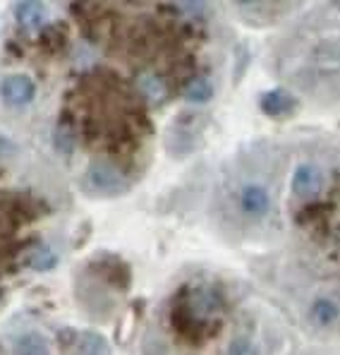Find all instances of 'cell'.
Listing matches in <instances>:
<instances>
[{
  "label": "cell",
  "instance_id": "6da1fadb",
  "mask_svg": "<svg viewBox=\"0 0 340 355\" xmlns=\"http://www.w3.org/2000/svg\"><path fill=\"white\" fill-rule=\"evenodd\" d=\"M84 185L89 192L103 195V197H118L129 190V182L125 180L123 173H118L106 161H93V164L89 166L87 175H84Z\"/></svg>",
  "mask_w": 340,
  "mask_h": 355
},
{
  "label": "cell",
  "instance_id": "7a4b0ae2",
  "mask_svg": "<svg viewBox=\"0 0 340 355\" xmlns=\"http://www.w3.org/2000/svg\"><path fill=\"white\" fill-rule=\"evenodd\" d=\"M238 202H240V211H242L244 216L264 218L266 214L271 211V195L259 182H247V185L240 190Z\"/></svg>",
  "mask_w": 340,
  "mask_h": 355
},
{
  "label": "cell",
  "instance_id": "3957f363",
  "mask_svg": "<svg viewBox=\"0 0 340 355\" xmlns=\"http://www.w3.org/2000/svg\"><path fill=\"white\" fill-rule=\"evenodd\" d=\"M0 96L10 106H27V103L34 101L36 87L27 75H10L0 85Z\"/></svg>",
  "mask_w": 340,
  "mask_h": 355
},
{
  "label": "cell",
  "instance_id": "277c9868",
  "mask_svg": "<svg viewBox=\"0 0 340 355\" xmlns=\"http://www.w3.org/2000/svg\"><path fill=\"white\" fill-rule=\"evenodd\" d=\"M323 175L314 164H300L292 173V195L300 200H312L321 192Z\"/></svg>",
  "mask_w": 340,
  "mask_h": 355
},
{
  "label": "cell",
  "instance_id": "5b68a950",
  "mask_svg": "<svg viewBox=\"0 0 340 355\" xmlns=\"http://www.w3.org/2000/svg\"><path fill=\"white\" fill-rule=\"evenodd\" d=\"M338 317H340L338 302L333 300V297H328V295L316 297V300L310 305V320H312V324L319 327V329L333 327L338 322Z\"/></svg>",
  "mask_w": 340,
  "mask_h": 355
},
{
  "label": "cell",
  "instance_id": "8992f818",
  "mask_svg": "<svg viewBox=\"0 0 340 355\" xmlns=\"http://www.w3.org/2000/svg\"><path fill=\"white\" fill-rule=\"evenodd\" d=\"M261 111L271 118H278V116H285L295 108V101H292L290 94H285L283 89H274V92H266L261 96Z\"/></svg>",
  "mask_w": 340,
  "mask_h": 355
},
{
  "label": "cell",
  "instance_id": "52a82bcc",
  "mask_svg": "<svg viewBox=\"0 0 340 355\" xmlns=\"http://www.w3.org/2000/svg\"><path fill=\"white\" fill-rule=\"evenodd\" d=\"M15 355H51L48 341L39 331L22 334L15 343Z\"/></svg>",
  "mask_w": 340,
  "mask_h": 355
},
{
  "label": "cell",
  "instance_id": "ba28073f",
  "mask_svg": "<svg viewBox=\"0 0 340 355\" xmlns=\"http://www.w3.org/2000/svg\"><path fill=\"white\" fill-rule=\"evenodd\" d=\"M211 94H213V85L206 77H195L185 87V98L192 103H206L211 98Z\"/></svg>",
  "mask_w": 340,
  "mask_h": 355
},
{
  "label": "cell",
  "instance_id": "9c48e42d",
  "mask_svg": "<svg viewBox=\"0 0 340 355\" xmlns=\"http://www.w3.org/2000/svg\"><path fill=\"white\" fill-rule=\"evenodd\" d=\"M55 264H57V254L48 248V245H41V248L29 257V266L34 271H51V269H55Z\"/></svg>",
  "mask_w": 340,
  "mask_h": 355
},
{
  "label": "cell",
  "instance_id": "30bf717a",
  "mask_svg": "<svg viewBox=\"0 0 340 355\" xmlns=\"http://www.w3.org/2000/svg\"><path fill=\"white\" fill-rule=\"evenodd\" d=\"M139 89H142L144 96L149 98V101H154V103H159V101H163V98H165V85L154 75H142V77H139Z\"/></svg>",
  "mask_w": 340,
  "mask_h": 355
},
{
  "label": "cell",
  "instance_id": "8fae6325",
  "mask_svg": "<svg viewBox=\"0 0 340 355\" xmlns=\"http://www.w3.org/2000/svg\"><path fill=\"white\" fill-rule=\"evenodd\" d=\"M15 17L22 24H36L44 17V8H41L39 3H19L17 8H15Z\"/></svg>",
  "mask_w": 340,
  "mask_h": 355
},
{
  "label": "cell",
  "instance_id": "7c38bea8",
  "mask_svg": "<svg viewBox=\"0 0 340 355\" xmlns=\"http://www.w3.org/2000/svg\"><path fill=\"white\" fill-rule=\"evenodd\" d=\"M226 355H259V348H256L247 336H235L233 341L228 343Z\"/></svg>",
  "mask_w": 340,
  "mask_h": 355
},
{
  "label": "cell",
  "instance_id": "4fadbf2b",
  "mask_svg": "<svg viewBox=\"0 0 340 355\" xmlns=\"http://www.w3.org/2000/svg\"><path fill=\"white\" fill-rule=\"evenodd\" d=\"M55 147L62 149L65 154H70L72 147H75V139H72V135H70V130H67V128H60L55 132Z\"/></svg>",
  "mask_w": 340,
  "mask_h": 355
}]
</instances>
